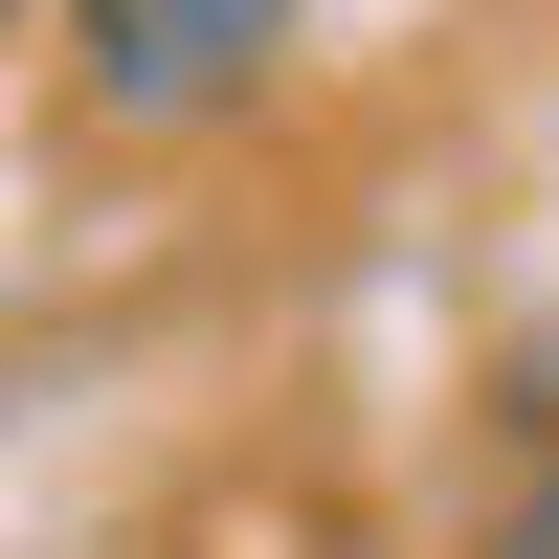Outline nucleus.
Listing matches in <instances>:
<instances>
[{"mask_svg": "<svg viewBox=\"0 0 559 559\" xmlns=\"http://www.w3.org/2000/svg\"><path fill=\"white\" fill-rule=\"evenodd\" d=\"M45 23H68V112L90 134H224L292 68L313 0H45Z\"/></svg>", "mask_w": 559, "mask_h": 559, "instance_id": "nucleus-1", "label": "nucleus"}, {"mask_svg": "<svg viewBox=\"0 0 559 559\" xmlns=\"http://www.w3.org/2000/svg\"><path fill=\"white\" fill-rule=\"evenodd\" d=\"M492 559H559V471H537V492H515V515H492Z\"/></svg>", "mask_w": 559, "mask_h": 559, "instance_id": "nucleus-2", "label": "nucleus"}, {"mask_svg": "<svg viewBox=\"0 0 559 559\" xmlns=\"http://www.w3.org/2000/svg\"><path fill=\"white\" fill-rule=\"evenodd\" d=\"M0 23H23V0H0Z\"/></svg>", "mask_w": 559, "mask_h": 559, "instance_id": "nucleus-3", "label": "nucleus"}]
</instances>
